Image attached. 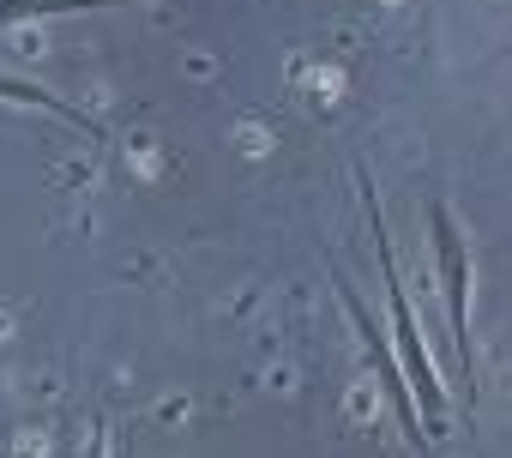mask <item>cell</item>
Returning a JSON list of instances; mask_svg holds the SVG:
<instances>
[{
    "label": "cell",
    "mask_w": 512,
    "mask_h": 458,
    "mask_svg": "<svg viewBox=\"0 0 512 458\" xmlns=\"http://www.w3.org/2000/svg\"><path fill=\"white\" fill-rule=\"evenodd\" d=\"M434 229H440V278H446V308H452V332H458V362L470 368V314H464L470 272H464V248L452 236V217L446 211H434Z\"/></svg>",
    "instance_id": "cell-2"
},
{
    "label": "cell",
    "mask_w": 512,
    "mask_h": 458,
    "mask_svg": "<svg viewBox=\"0 0 512 458\" xmlns=\"http://www.w3.org/2000/svg\"><path fill=\"white\" fill-rule=\"evenodd\" d=\"M91 7H109V0H0V25H13V19H49V13H91Z\"/></svg>",
    "instance_id": "cell-3"
},
{
    "label": "cell",
    "mask_w": 512,
    "mask_h": 458,
    "mask_svg": "<svg viewBox=\"0 0 512 458\" xmlns=\"http://www.w3.org/2000/svg\"><path fill=\"white\" fill-rule=\"evenodd\" d=\"M368 217H374V248H380V266H386V296H392V332H398V356H404L410 380L422 386V404H428V428L440 434V422H446L440 374H434V362H428V344H422V332H416V320H410V302H404V284H398V272H392V248H386V217H380L374 193H368Z\"/></svg>",
    "instance_id": "cell-1"
},
{
    "label": "cell",
    "mask_w": 512,
    "mask_h": 458,
    "mask_svg": "<svg viewBox=\"0 0 512 458\" xmlns=\"http://www.w3.org/2000/svg\"><path fill=\"white\" fill-rule=\"evenodd\" d=\"M0 97H13V103H37V109H55L61 121H73V127H85L91 139H97V121H85L79 109H67V103H55L49 91H37V85H13V79H0Z\"/></svg>",
    "instance_id": "cell-4"
}]
</instances>
